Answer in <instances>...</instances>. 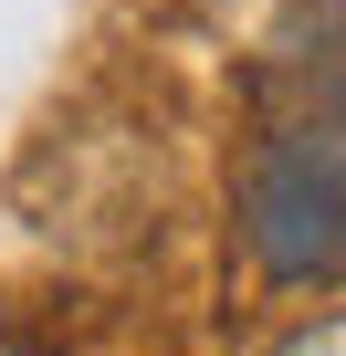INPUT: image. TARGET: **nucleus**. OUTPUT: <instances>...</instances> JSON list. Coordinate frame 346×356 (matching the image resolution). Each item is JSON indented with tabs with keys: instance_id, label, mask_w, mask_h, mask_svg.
<instances>
[{
	"instance_id": "nucleus-1",
	"label": "nucleus",
	"mask_w": 346,
	"mask_h": 356,
	"mask_svg": "<svg viewBox=\"0 0 346 356\" xmlns=\"http://www.w3.org/2000/svg\"><path fill=\"white\" fill-rule=\"evenodd\" d=\"M242 241L273 283L346 273V0H294L262 42V147L242 178Z\"/></svg>"
},
{
	"instance_id": "nucleus-2",
	"label": "nucleus",
	"mask_w": 346,
	"mask_h": 356,
	"mask_svg": "<svg viewBox=\"0 0 346 356\" xmlns=\"http://www.w3.org/2000/svg\"><path fill=\"white\" fill-rule=\"evenodd\" d=\"M273 356H346V314H325V325H304V335H283Z\"/></svg>"
}]
</instances>
